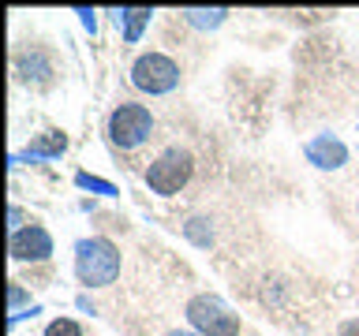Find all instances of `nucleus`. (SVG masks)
Masks as SVG:
<instances>
[{
  "label": "nucleus",
  "mask_w": 359,
  "mask_h": 336,
  "mask_svg": "<svg viewBox=\"0 0 359 336\" xmlns=\"http://www.w3.org/2000/svg\"><path fill=\"white\" fill-rule=\"evenodd\" d=\"M75 273L90 288H105L120 273V251L109 239H83L75 246Z\"/></svg>",
  "instance_id": "1"
},
{
  "label": "nucleus",
  "mask_w": 359,
  "mask_h": 336,
  "mask_svg": "<svg viewBox=\"0 0 359 336\" xmlns=\"http://www.w3.org/2000/svg\"><path fill=\"white\" fill-rule=\"evenodd\" d=\"M187 321L202 336H240V314L229 310V302L217 295H195L187 302Z\"/></svg>",
  "instance_id": "2"
},
{
  "label": "nucleus",
  "mask_w": 359,
  "mask_h": 336,
  "mask_svg": "<svg viewBox=\"0 0 359 336\" xmlns=\"http://www.w3.org/2000/svg\"><path fill=\"white\" fill-rule=\"evenodd\" d=\"M191 168H195V161H191L187 150H165L157 161L150 164V172H146V183H150L154 195H176L180 187L191 179Z\"/></svg>",
  "instance_id": "3"
},
{
  "label": "nucleus",
  "mask_w": 359,
  "mask_h": 336,
  "mask_svg": "<svg viewBox=\"0 0 359 336\" xmlns=\"http://www.w3.org/2000/svg\"><path fill=\"white\" fill-rule=\"evenodd\" d=\"M150 131H154V120H150V112H146L142 105H120V108H112V116H109V139L120 146V150H135V146H142L146 139H150Z\"/></svg>",
  "instance_id": "4"
},
{
  "label": "nucleus",
  "mask_w": 359,
  "mask_h": 336,
  "mask_svg": "<svg viewBox=\"0 0 359 336\" xmlns=\"http://www.w3.org/2000/svg\"><path fill=\"white\" fill-rule=\"evenodd\" d=\"M131 83L139 90H146V94H168L180 83V67L161 52H146L131 67Z\"/></svg>",
  "instance_id": "5"
},
{
  "label": "nucleus",
  "mask_w": 359,
  "mask_h": 336,
  "mask_svg": "<svg viewBox=\"0 0 359 336\" xmlns=\"http://www.w3.org/2000/svg\"><path fill=\"white\" fill-rule=\"evenodd\" d=\"M49 254H53V239L41 224L11 232V258H15V262H45Z\"/></svg>",
  "instance_id": "6"
},
{
  "label": "nucleus",
  "mask_w": 359,
  "mask_h": 336,
  "mask_svg": "<svg viewBox=\"0 0 359 336\" xmlns=\"http://www.w3.org/2000/svg\"><path fill=\"white\" fill-rule=\"evenodd\" d=\"M307 161L318 168H341L348 161V146L333 134H318V139L307 142Z\"/></svg>",
  "instance_id": "7"
},
{
  "label": "nucleus",
  "mask_w": 359,
  "mask_h": 336,
  "mask_svg": "<svg viewBox=\"0 0 359 336\" xmlns=\"http://www.w3.org/2000/svg\"><path fill=\"white\" fill-rule=\"evenodd\" d=\"M64 150H67V139H64L60 131H49V134H41V139L34 142L27 153L11 157V164H22V161H53V157H60Z\"/></svg>",
  "instance_id": "8"
},
{
  "label": "nucleus",
  "mask_w": 359,
  "mask_h": 336,
  "mask_svg": "<svg viewBox=\"0 0 359 336\" xmlns=\"http://www.w3.org/2000/svg\"><path fill=\"white\" fill-rule=\"evenodd\" d=\"M154 11L150 8H120V11H112V19L123 22V41L135 45L142 38V30H146V22H150Z\"/></svg>",
  "instance_id": "9"
},
{
  "label": "nucleus",
  "mask_w": 359,
  "mask_h": 336,
  "mask_svg": "<svg viewBox=\"0 0 359 336\" xmlns=\"http://www.w3.org/2000/svg\"><path fill=\"white\" fill-rule=\"evenodd\" d=\"M19 75L22 78H34V83H45L53 71H49V60L41 52H22L19 56Z\"/></svg>",
  "instance_id": "10"
},
{
  "label": "nucleus",
  "mask_w": 359,
  "mask_h": 336,
  "mask_svg": "<svg viewBox=\"0 0 359 336\" xmlns=\"http://www.w3.org/2000/svg\"><path fill=\"white\" fill-rule=\"evenodd\" d=\"M224 15H229L224 8H187V11H184V19L191 22V27H198V30H213V27H221Z\"/></svg>",
  "instance_id": "11"
},
{
  "label": "nucleus",
  "mask_w": 359,
  "mask_h": 336,
  "mask_svg": "<svg viewBox=\"0 0 359 336\" xmlns=\"http://www.w3.org/2000/svg\"><path fill=\"white\" fill-rule=\"evenodd\" d=\"M75 183L83 187V190H94V195H105V198L116 195V187H112L109 179H97V176H90V172H79V176H75Z\"/></svg>",
  "instance_id": "12"
},
{
  "label": "nucleus",
  "mask_w": 359,
  "mask_h": 336,
  "mask_svg": "<svg viewBox=\"0 0 359 336\" xmlns=\"http://www.w3.org/2000/svg\"><path fill=\"white\" fill-rule=\"evenodd\" d=\"M45 336H83V329H79L75 321H67V318H56L49 329H45Z\"/></svg>",
  "instance_id": "13"
},
{
  "label": "nucleus",
  "mask_w": 359,
  "mask_h": 336,
  "mask_svg": "<svg viewBox=\"0 0 359 336\" xmlns=\"http://www.w3.org/2000/svg\"><path fill=\"white\" fill-rule=\"evenodd\" d=\"M184 232H187V239H195L198 246H210V232H206V220H198V217H195V220H187V228H184Z\"/></svg>",
  "instance_id": "14"
},
{
  "label": "nucleus",
  "mask_w": 359,
  "mask_h": 336,
  "mask_svg": "<svg viewBox=\"0 0 359 336\" xmlns=\"http://www.w3.org/2000/svg\"><path fill=\"white\" fill-rule=\"evenodd\" d=\"M22 299H27V295H22V288H19V284H11V288H8V310H11V318H19Z\"/></svg>",
  "instance_id": "15"
},
{
  "label": "nucleus",
  "mask_w": 359,
  "mask_h": 336,
  "mask_svg": "<svg viewBox=\"0 0 359 336\" xmlns=\"http://www.w3.org/2000/svg\"><path fill=\"white\" fill-rule=\"evenodd\" d=\"M79 19H83V27H86L90 34L97 30V19H94V11H90V8H79Z\"/></svg>",
  "instance_id": "16"
},
{
  "label": "nucleus",
  "mask_w": 359,
  "mask_h": 336,
  "mask_svg": "<svg viewBox=\"0 0 359 336\" xmlns=\"http://www.w3.org/2000/svg\"><path fill=\"white\" fill-rule=\"evenodd\" d=\"M8 220H11V232H19V224H22V213H19L15 206H11V209H8Z\"/></svg>",
  "instance_id": "17"
},
{
  "label": "nucleus",
  "mask_w": 359,
  "mask_h": 336,
  "mask_svg": "<svg viewBox=\"0 0 359 336\" xmlns=\"http://www.w3.org/2000/svg\"><path fill=\"white\" fill-rule=\"evenodd\" d=\"M341 336H359V318H355V321H344V329H341Z\"/></svg>",
  "instance_id": "18"
},
{
  "label": "nucleus",
  "mask_w": 359,
  "mask_h": 336,
  "mask_svg": "<svg viewBox=\"0 0 359 336\" xmlns=\"http://www.w3.org/2000/svg\"><path fill=\"white\" fill-rule=\"evenodd\" d=\"M168 336H195V332H168Z\"/></svg>",
  "instance_id": "19"
}]
</instances>
